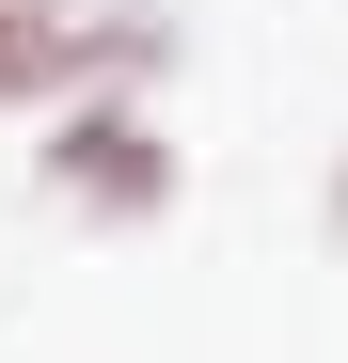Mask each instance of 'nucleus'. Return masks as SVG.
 I'll return each mask as SVG.
<instances>
[{
	"label": "nucleus",
	"mask_w": 348,
	"mask_h": 363,
	"mask_svg": "<svg viewBox=\"0 0 348 363\" xmlns=\"http://www.w3.org/2000/svg\"><path fill=\"white\" fill-rule=\"evenodd\" d=\"M32 190L64 206L80 237H158L190 158H174V111L158 95H48V143H32Z\"/></svg>",
	"instance_id": "nucleus-1"
},
{
	"label": "nucleus",
	"mask_w": 348,
	"mask_h": 363,
	"mask_svg": "<svg viewBox=\"0 0 348 363\" xmlns=\"http://www.w3.org/2000/svg\"><path fill=\"white\" fill-rule=\"evenodd\" d=\"M16 16H32V111L48 95H158L190 64L174 0H16Z\"/></svg>",
	"instance_id": "nucleus-2"
},
{
	"label": "nucleus",
	"mask_w": 348,
	"mask_h": 363,
	"mask_svg": "<svg viewBox=\"0 0 348 363\" xmlns=\"http://www.w3.org/2000/svg\"><path fill=\"white\" fill-rule=\"evenodd\" d=\"M0 111H32V16L0 0Z\"/></svg>",
	"instance_id": "nucleus-3"
},
{
	"label": "nucleus",
	"mask_w": 348,
	"mask_h": 363,
	"mask_svg": "<svg viewBox=\"0 0 348 363\" xmlns=\"http://www.w3.org/2000/svg\"><path fill=\"white\" fill-rule=\"evenodd\" d=\"M317 237L348 253V143H332V174H317Z\"/></svg>",
	"instance_id": "nucleus-4"
}]
</instances>
